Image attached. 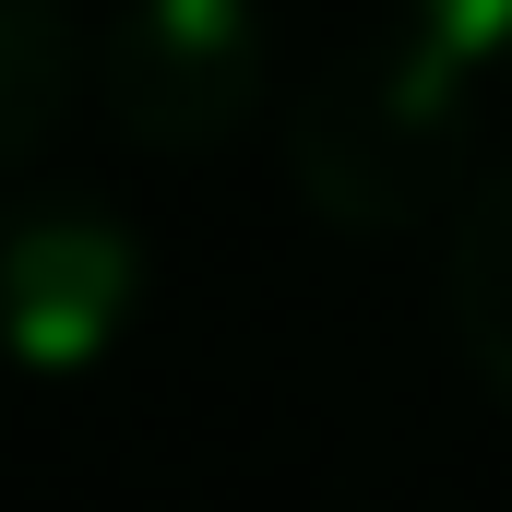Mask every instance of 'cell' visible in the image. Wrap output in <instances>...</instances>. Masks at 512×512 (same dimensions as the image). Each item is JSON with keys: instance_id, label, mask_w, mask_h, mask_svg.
Masks as SVG:
<instances>
[{"instance_id": "cell-3", "label": "cell", "mask_w": 512, "mask_h": 512, "mask_svg": "<svg viewBox=\"0 0 512 512\" xmlns=\"http://www.w3.org/2000/svg\"><path fill=\"white\" fill-rule=\"evenodd\" d=\"M96 84L143 155H215L262 108V0H131Z\"/></svg>"}, {"instance_id": "cell-1", "label": "cell", "mask_w": 512, "mask_h": 512, "mask_svg": "<svg viewBox=\"0 0 512 512\" xmlns=\"http://www.w3.org/2000/svg\"><path fill=\"white\" fill-rule=\"evenodd\" d=\"M477 96L453 60H429L405 24L334 48L310 84H298V120H286V167L298 191L334 215V227H417L453 203L465 179V131H477Z\"/></svg>"}, {"instance_id": "cell-5", "label": "cell", "mask_w": 512, "mask_h": 512, "mask_svg": "<svg viewBox=\"0 0 512 512\" xmlns=\"http://www.w3.org/2000/svg\"><path fill=\"white\" fill-rule=\"evenodd\" d=\"M72 108V24L60 0H0V167H24Z\"/></svg>"}, {"instance_id": "cell-6", "label": "cell", "mask_w": 512, "mask_h": 512, "mask_svg": "<svg viewBox=\"0 0 512 512\" xmlns=\"http://www.w3.org/2000/svg\"><path fill=\"white\" fill-rule=\"evenodd\" d=\"M393 24L429 60H453L465 84H501L512 72V0H393Z\"/></svg>"}, {"instance_id": "cell-2", "label": "cell", "mask_w": 512, "mask_h": 512, "mask_svg": "<svg viewBox=\"0 0 512 512\" xmlns=\"http://www.w3.org/2000/svg\"><path fill=\"white\" fill-rule=\"evenodd\" d=\"M143 310V239L108 203H0V370L84 382Z\"/></svg>"}, {"instance_id": "cell-4", "label": "cell", "mask_w": 512, "mask_h": 512, "mask_svg": "<svg viewBox=\"0 0 512 512\" xmlns=\"http://www.w3.org/2000/svg\"><path fill=\"white\" fill-rule=\"evenodd\" d=\"M441 298H453V334L477 358V382L512 405V155L465 191L453 215V251H441Z\"/></svg>"}]
</instances>
